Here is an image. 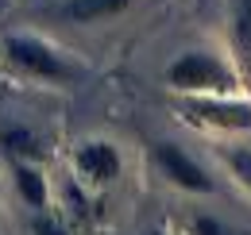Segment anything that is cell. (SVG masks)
<instances>
[{
    "label": "cell",
    "mask_w": 251,
    "mask_h": 235,
    "mask_svg": "<svg viewBox=\"0 0 251 235\" xmlns=\"http://www.w3.org/2000/svg\"><path fill=\"white\" fill-rule=\"evenodd\" d=\"M166 85L178 96H201V93H244V77L236 70V62L213 54V50H186L166 66Z\"/></svg>",
    "instance_id": "cell-1"
},
{
    "label": "cell",
    "mask_w": 251,
    "mask_h": 235,
    "mask_svg": "<svg viewBox=\"0 0 251 235\" xmlns=\"http://www.w3.org/2000/svg\"><path fill=\"white\" fill-rule=\"evenodd\" d=\"M0 58L12 73L31 77V81H47V85H70L81 77V70L39 35H8L0 43Z\"/></svg>",
    "instance_id": "cell-2"
},
{
    "label": "cell",
    "mask_w": 251,
    "mask_h": 235,
    "mask_svg": "<svg viewBox=\"0 0 251 235\" xmlns=\"http://www.w3.org/2000/svg\"><path fill=\"white\" fill-rule=\"evenodd\" d=\"M178 112L186 123L205 127V131H220V135H244L251 131V100L240 93H201V96H178Z\"/></svg>",
    "instance_id": "cell-3"
},
{
    "label": "cell",
    "mask_w": 251,
    "mask_h": 235,
    "mask_svg": "<svg viewBox=\"0 0 251 235\" xmlns=\"http://www.w3.org/2000/svg\"><path fill=\"white\" fill-rule=\"evenodd\" d=\"M74 170L85 185H112L120 177V150L112 147L108 139H85L74 150Z\"/></svg>",
    "instance_id": "cell-4"
},
{
    "label": "cell",
    "mask_w": 251,
    "mask_h": 235,
    "mask_svg": "<svg viewBox=\"0 0 251 235\" xmlns=\"http://www.w3.org/2000/svg\"><path fill=\"white\" fill-rule=\"evenodd\" d=\"M155 162H158V170H162V177H170L178 189H186V193H213L209 174H205L182 147H174V143H158V147H155Z\"/></svg>",
    "instance_id": "cell-5"
},
{
    "label": "cell",
    "mask_w": 251,
    "mask_h": 235,
    "mask_svg": "<svg viewBox=\"0 0 251 235\" xmlns=\"http://www.w3.org/2000/svg\"><path fill=\"white\" fill-rule=\"evenodd\" d=\"M232 62L244 77V89H251V0H236L232 8Z\"/></svg>",
    "instance_id": "cell-6"
},
{
    "label": "cell",
    "mask_w": 251,
    "mask_h": 235,
    "mask_svg": "<svg viewBox=\"0 0 251 235\" xmlns=\"http://www.w3.org/2000/svg\"><path fill=\"white\" fill-rule=\"evenodd\" d=\"M131 4H135V0H62V4H58V16L74 20V24H100V20L120 16Z\"/></svg>",
    "instance_id": "cell-7"
},
{
    "label": "cell",
    "mask_w": 251,
    "mask_h": 235,
    "mask_svg": "<svg viewBox=\"0 0 251 235\" xmlns=\"http://www.w3.org/2000/svg\"><path fill=\"white\" fill-rule=\"evenodd\" d=\"M0 147L12 154V162H39L43 158V143L27 127H4L0 131Z\"/></svg>",
    "instance_id": "cell-8"
},
{
    "label": "cell",
    "mask_w": 251,
    "mask_h": 235,
    "mask_svg": "<svg viewBox=\"0 0 251 235\" xmlns=\"http://www.w3.org/2000/svg\"><path fill=\"white\" fill-rule=\"evenodd\" d=\"M12 170H16V189H20V197H24L31 208L47 205V181H43V174L35 170V162H12Z\"/></svg>",
    "instance_id": "cell-9"
},
{
    "label": "cell",
    "mask_w": 251,
    "mask_h": 235,
    "mask_svg": "<svg viewBox=\"0 0 251 235\" xmlns=\"http://www.w3.org/2000/svg\"><path fill=\"white\" fill-rule=\"evenodd\" d=\"M224 166L232 170V177L251 193V147H232L224 150Z\"/></svg>",
    "instance_id": "cell-10"
},
{
    "label": "cell",
    "mask_w": 251,
    "mask_h": 235,
    "mask_svg": "<svg viewBox=\"0 0 251 235\" xmlns=\"http://www.w3.org/2000/svg\"><path fill=\"white\" fill-rule=\"evenodd\" d=\"M193 232L197 235H236L232 228H224V224L213 220V216H197V220H193Z\"/></svg>",
    "instance_id": "cell-11"
},
{
    "label": "cell",
    "mask_w": 251,
    "mask_h": 235,
    "mask_svg": "<svg viewBox=\"0 0 251 235\" xmlns=\"http://www.w3.org/2000/svg\"><path fill=\"white\" fill-rule=\"evenodd\" d=\"M35 232H39V235H62L54 224H50V220H35Z\"/></svg>",
    "instance_id": "cell-12"
},
{
    "label": "cell",
    "mask_w": 251,
    "mask_h": 235,
    "mask_svg": "<svg viewBox=\"0 0 251 235\" xmlns=\"http://www.w3.org/2000/svg\"><path fill=\"white\" fill-rule=\"evenodd\" d=\"M147 235H162V232H147Z\"/></svg>",
    "instance_id": "cell-13"
}]
</instances>
